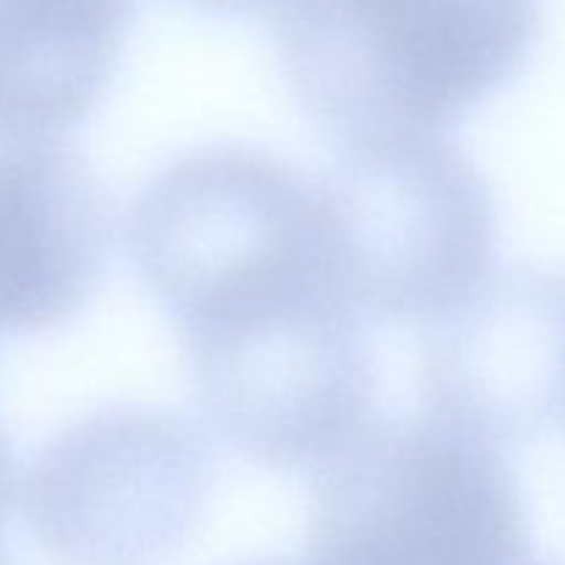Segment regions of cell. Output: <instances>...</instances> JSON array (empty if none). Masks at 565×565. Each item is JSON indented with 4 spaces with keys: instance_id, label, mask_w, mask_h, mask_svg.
Returning a JSON list of instances; mask_svg holds the SVG:
<instances>
[{
    "instance_id": "11",
    "label": "cell",
    "mask_w": 565,
    "mask_h": 565,
    "mask_svg": "<svg viewBox=\"0 0 565 565\" xmlns=\"http://www.w3.org/2000/svg\"><path fill=\"white\" fill-rule=\"evenodd\" d=\"M14 491H17L14 458H11V450L9 445H6L3 434H0V533H3V524L6 519H9L11 502H14ZM0 565H9L3 555V544H0Z\"/></svg>"
},
{
    "instance_id": "5",
    "label": "cell",
    "mask_w": 565,
    "mask_h": 565,
    "mask_svg": "<svg viewBox=\"0 0 565 565\" xmlns=\"http://www.w3.org/2000/svg\"><path fill=\"white\" fill-rule=\"evenodd\" d=\"M180 340L204 423L254 463L318 469L373 419V348L337 281Z\"/></svg>"
},
{
    "instance_id": "3",
    "label": "cell",
    "mask_w": 565,
    "mask_h": 565,
    "mask_svg": "<svg viewBox=\"0 0 565 565\" xmlns=\"http://www.w3.org/2000/svg\"><path fill=\"white\" fill-rule=\"evenodd\" d=\"M315 191L334 274L364 318L434 326L491 276L494 196L445 136L342 143Z\"/></svg>"
},
{
    "instance_id": "1",
    "label": "cell",
    "mask_w": 565,
    "mask_h": 565,
    "mask_svg": "<svg viewBox=\"0 0 565 565\" xmlns=\"http://www.w3.org/2000/svg\"><path fill=\"white\" fill-rule=\"evenodd\" d=\"M541 0H296L274 17L298 103L342 143L445 136L527 66Z\"/></svg>"
},
{
    "instance_id": "6",
    "label": "cell",
    "mask_w": 565,
    "mask_h": 565,
    "mask_svg": "<svg viewBox=\"0 0 565 565\" xmlns=\"http://www.w3.org/2000/svg\"><path fill=\"white\" fill-rule=\"evenodd\" d=\"M215 463L193 423L119 403L61 430L22 486L33 541L61 565H160L196 530Z\"/></svg>"
},
{
    "instance_id": "8",
    "label": "cell",
    "mask_w": 565,
    "mask_h": 565,
    "mask_svg": "<svg viewBox=\"0 0 565 565\" xmlns=\"http://www.w3.org/2000/svg\"><path fill=\"white\" fill-rule=\"evenodd\" d=\"M110 224L97 177L58 143L0 147V334L75 318L103 281Z\"/></svg>"
},
{
    "instance_id": "7",
    "label": "cell",
    "mask_w": 565,
    "mask_h": 565,
    "mask_svg": "<svg viewBox=\"0 0 565 565\" xmlns=\"http://www.w3.org/2000/svg\"><path fill=\"white\" fill-rule=\"evenodd\" d=\"M430 419L491 447L565 428V270L513 268L434 323L419 356Z\"/></svg>"
},
{
    "instance_id": "10",
    "label": "cell",
    "mask_w": 565,
    "mask_h": 565,
    "mask_svg": "<svg viewBox=\"0 0 565 565\" xmlns=\"http://www.w3.org/2000/svg\"><path fill=\"white\" fill-rule=\"evenodd\" d=\"M185 3L224 17H276L281 14L287 6L296 3V0H185Z\"/></svg>"
},
{
    "instance_id": "12",
    "label": "cell",
    "mask_w": 565,
    "mask_h": 565,
    "mask_svg": "<svg viewBox=\"0 0 565 565\" xmlns=\"http://www.w3.org/2000/svg\"><path fill=\"white\" fill-rule=\"evenodd\" d=\"M265 565H285V563H265Z\"/></svg>"
},
{
    "instance_id": "4",
    "label": "cell",
    "mask_w": 565,
    "mask_h": 565,
    "mask_svg": "<svg viewBox=\"0 0 565 565\" xmlns=\"http://www.w3.org/2000/svg\"><path fill=\"white\" fill-rule=\"evenodd\" d=\"M315 565H530L522 489L497 447L436 419H370L315 469Z\"/></svg>"
},
{
    "instance_id": "9",
    "label": "cell",
    "mask_w": 565,
    "mask_h": 565,
    "mask_svg": "<svg viewBox=\"0 0 565 565\" xmlns=\"http://www.w3.org/2000/svg\"><path fill=\"white\" fill-rule=\"evenodd\" d=\"M138 0H0V141L55 143L103 99Z\"/></svg>"
},
{
    "instance_id": "2",
    "label": "cell",
    "mask_w": 565,
    "mask_h": 565,
    "mask_svg": "<svg viewBox=\"0 0 565 565\" xmlns=\"http://www.w3.org/2000/svg\"><path fill=\"white\" fill-rule=\"evenodd\" d=\"M127 252L180 334L337 279L312 182L237 143L163 166L132 202Z\"/></svg>"
}]
</instances>
